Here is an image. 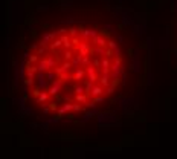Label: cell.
<instances>
[{
  "label": "cell",
  "instance_id": "1",
  "mask_svg": "<svg viewBox=\"0 0 177 159\" xmlns=\"http://www.w3.org/2000/svg\"><path fill=\"white\" fill-rule=\"evenodd\" d=\"M127 73L125 52L106 28L60 25L37 38L25 57L21 81L37 112L69 119L111 100Z\"/></svg>",
  "mask_w": 177,
  "mask_h": 159
}]
</instances>
